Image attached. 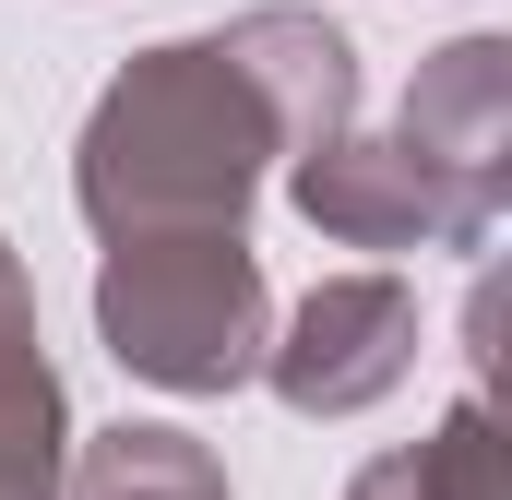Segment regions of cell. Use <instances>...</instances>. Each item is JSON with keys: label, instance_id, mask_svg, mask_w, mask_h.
Returning a JSON list of instances; mask_svg holds the SVG:
<instances>
[{"label": "cell", "instance_id": "obj_1", "mask_svg": "<svg viewBox=\"0 0 512 500\" xmlns=\"http://www.w3.org/2000/svg\"><path fill=\"white\" fill-rule=\"evenodd\" d=\"M48 370H36V346H24V310H12V286H0V500H48Z\"/></svg>", "mask_w": 512, "mask_h": 500}, {"label": "cell", "instance_id": "obj_2", "mask_svg": "<svg viewBox=\"0 0 512 500\" xmlns=\"http://www.w3.org/2000/svg\"><path fill=\"white\" fill-rule=\"evenodd\" d=\"M96 500H215V477H203L167 429H120L108 465H96Z\"/></svg>", "mask_w": 512, "mask_h": 500}]
</instances>
